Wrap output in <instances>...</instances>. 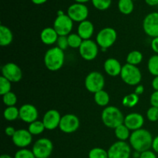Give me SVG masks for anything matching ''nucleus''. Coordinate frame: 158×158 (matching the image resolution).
<instances>
[{"instance_id": "9d476101", "label": "nucleus", "mask_w": 158, "mask_h": 158, "mask_svg": "<svg viewBox=\"0 0 158 158\" xmlns=\"http://www.w3.org/2000/svg\"><path fill=\"white\" fill-rule=\"evenodd\" d=\"M67 15L73 22L81 23L87 19L89 15V9L85 4L75 2L69 6Z\"/></svg>"}, {"instance_id": "1a4fd4ad", "label": "nucleus", "mask_w": 158, "mask_h": 158, "mask_svg": "<svg viewBox=\"0 0 158 158\" xmlns=\"http://www.w3.org/2000/svg\"><path fill=\"white\" fill-rule=\"evenodd\" d=\"M109 158H130L131 148L126 141H119L113 143L107 151Z\"/></svg>"}, {"instance_id": "4c0bfd02", "label": "nucleus", "mask_w": 158, "mask_h": 158, "mask_svg": "<svg viewBox=\"0 0 158 158\" xmlns=\"http://www.w3.org/2000/svg\"><path fill=\"white\" fill-rule=\"evenodd\" d=\"M57 47L61 49L62 50H66L69 47V43H68L67 36H59L57 40Z\"/></svg>"}, {"instance_id": "39448f33", "label": "nucleus", "mask_w": 158, "mask_h": 158, "mask_svg": "<svg viewBox=\"0 0 158 158\" xmlns=\"http://www.w3.org/2000/svg\"><path fill=\"white\" fill-rule=\"evenodd\" d=\"M117 39V31L111 27H106L98 32L96 37V42L102 50L106 51V49L111 47L116 43Z\"/></svg>"}, {"instance_id": "dca6fc26", "label": "nucleus", "mask_w": 158, "mask_h": 158, "mask_svg": "<svg viewBox=\"0 0 158 158\" xmlns=\"http://www.w3.org/2000/svg\"><path fill=\"white\" fill-rule=\"evenodd\" d=\"M61 115L56 110H49L46 111L43 118V123L46 130L53 131L56 128L59 127L61 120Z\"/></svg>"}, {"instance_id": "c03bdc74", "label": "nucleus", "mask_w": 158, "mask_h": 158, "mask_svg": "<svg viewBox=\"0 0 158 158\" xmlns=\"http://www.w3.org/2000/svg\"><path fill=\"white\" fill-rule=\"evenodd\" d=\"M144 92V87H143V85H137V87L135 88V90H134V93L136 94H137L138 96H140V94H142Z\"/></svg>"}, {"instance_id": "c9c22d12", "label": "nucleus", "mask_w": 158, "mask_h": 158, "mask_svg": "<svg viewBox=\"0 0 158 158\" xmlns=\"http://www.w3.org/2000/svg\"><path fill=\"white\" fill-rule=\"evenodd\" d=\"M13 158H36L34 155L32 151L26 148L19 149L14 155Z\"/></svg>"}, {"instance_id": "ddd939ff", "label": "nucleus", "mask_w": 158, "mask_h": 158, "mask_svg": "<svg viewBox=\"0 0 158 158\" xmlns=\"http://www.w3.org/2000/svg\"><path fill=\"white\" fill-rule=\"evenodd\" d=\"M143 29L145 33L152 38L158 37V12L148 14L143 19Z\"/></svg>"}, {"instance_id": "393cba45", "label": "nucleus", "mask_w": 158, "mask_h": 158, "mask_svg": "<svg viewBox=\"0 0 158 158\" xmlns=\"http://www.w3.org/2000/svg\"><path fill=\"white\" fill-rule=\"evenodd\" d=\"M130 130L126 127L124 123L120 125L117 128L114 129V134H115L116 137L120 141H126L127 139L131 137L130 134Z\"/></svg>"}, {"instance_id": "423d86ee", "label": "nucleus", "mask_w": 158, "mask_h": 158, "mask_svg": "<svg viewBox=\"0 0 158 158\" xmlns=\"http://www.w3.org/2000/svg\"><path fill=\"white\" fill-rule=\"evenodd\" d=\"M85 87L92 94H96L103 89L105 86V79L102 73L97 71H93L88 73L85 78Z\"/></svg>"}, {"instance_id": "4468645a", "label": "nucleus", "mask_w": 158, "mask_h": 158, "mask_svg": "<svg viewBox=\"0 0 158 158\" xmlns=\"http://www.w3.org/2000/svg\"><path fill=\"white\" fill-rule=\"evenodd\" d=\"M2 76L11 83H17L22 80L23 72L19 66L13 63H8L2 67Z\"/></svg>"}, {"instance_id": "79ce46f5", "label": "nucleus", "mask_w": 158, "mask_h": 158, "mask_svg": "<svg viewBox=\"0 0 158 158\" xmlns=\"http://www.w3.org/2000/svg\"><path fill=\"white\" fill-rule=\"evenodd\" d=\"M15 131H16V130H15V128H14L13 127L9 126L7 127H6V129H5V134H6L8 137H12L14 134H15Z\"/></svg>"}, {"instance_id": "bb28decb", "label": "nucleus", "mask_w": 158, "mask_h": 158, "mask_svg": "<svg viewBox=\"0 0 158 158\" xmlns=\"http://www.w3.org/2000/svg\"><path fill=\"white\" fill-rule=\"evenodd\" d=\"M3 117L8 121H13L19 117V109L14 106H7L3 112Z\"/></svg>"}, {"instance_id": "49530a36", "label": "nucleus", "mask_w": 158, "mask_h": 158, "mask_svg": "<svg viewBox=\"0 0 158 158\" xmlns=\"http://www.w3.org/2000/svg\"><path fill=\"white\" fill-rule=\"evenodd\" d=\"M146 4L150 6H156L158 5V0H144Z\"/></svg>"}, {"instance_id": "6e6552de", "label": "nucleus", "mask_w": 158, "mask_h": 158, "mask_svg": "<svg viewBox=\"0 0 158 158\" xmlns=\"http://www.w3.org/2000/svg\"><path fill=\"white\" fill-rule=\"evenodd\" d=\"M73 27V21L67 14L57 15L54 20L53 28L60 36H67L70 34Z\"/></svg>"}, {"instance_id": "0eeeda50", "label": "nucleus", "mask_w": 158, "mask_h": 158, "mask_svg": "<svg viewBox=\"0 0 158 158\" xmlns=\"http://www.w3.org/2000/svg\"><path fill=\"white\" fill-rule=\"evenodd\" d=\"M32 151L36 158H49L53 151V143L46 137L40 138L35 142Z\"/></svg>"}, {"instance_id": "ea45409f", "label": "nucleus", "mask_w": 158, "mask_h": 158, "mask_svg": "<svg viewBox=\"0 0 158 158\" xmlns=\"http://www.w3.org/2000/svg\"><path fill=\"white\" fill-rule=\"evenodd\" d=\"M150 102H151V106L158 107V91H154L151 96L150 98Z\"/></svg>"}, {"instance_id": "37998d69", "label": "nucleus", "mask_w": 158, "mask_h": 158, "mask_svg": "<svg viewBox=\"0 0 158 158\" xmlns=\"http://www.w3.org/2000/svg\"><path fill=\"white\" fill-rule=\"evenodd\" d=\"M152 149L154 150V152L158 154V135L157 136V137H154V140H153Z\"/></svg>"}, {"instance_id": "f257e3e1", "label": "nucleus", "mask_w": 158, "mask_h": 158, "mask_svg": "<svg viewBox=\"0 0 158 158\" xmlns=\"http://www.w3.org/2000/svg\"><path fill=\"white\" fill-rule=\"evenodd\" d=\"M131 147L137 152L142 153L152 148L153 138L152 134L148 130L141 128L137 131H133L130 137Z\"/></svg>"}, {"instance_id": "58836bf2", "label": "nucleus", "mask_w": 158, "mask_h": 158, "mask_svg": "<svg viewBox=\"0 0 158 158\" xmlns=\"http://www.w3.org/2000/svg\"><path fill=\"white\" fill-rule=\"evenodd\" d=\"M140 158H157V155H156V153L154 151H143V152L140 153Z\"/></svg>"}, {"instance_id": "2f4dec72", "label": "nucleus", "mask_w": 158, "mask_h": 158, "mask_svg": "<svg viewBox=\"0 0 158 158\" xmlns=\"http://www.w3.org/2000/svg\"><path fill=\"white\" fill-rule=\"evenodd\" d=\"M89 158H109L107 151L101 148H94L89 151Z\"/></svg>"}, {"instance_id": "f3484780", "label": "nucleus", "mask_w": 158, "mask_h": 158, "mask_svg": "<svg viewBox=\"0 0 158 158\" xmlns=\"http://www.w3.org/2000/svg\"><path fill=\"white\" fill-rule=\"evenodd\" d=\"M38 110L34 105L26 103L19 108V118L25 123H31L37 120Z\"/></svg>"}, {"instance_id": "a19ab883", "label": "nucleus", "mask_w": 158, "mask_h": 158, "mask_svg": "<svg viewBox=\"0 0 158 158\" xmlns=\"http://www.w3.org/2000/svg\"><path fill=\"white\" fill-rule=\"evenodd\" d=\"M151 46L152 50L155 52L156 54L158 55V37H155V38H153L152 41H151Z\"/></svg>"}, {"instance_id": "09e8293b", "label": "nucleus", "mask_w": 158, "mask_h": 158, "mask_svg": "<svg viewBox=\"0 0 158 158\" xmlns=\"http://www.w3.org/2000/svg\"><path fill=\"white\" fill-rule=\"evenodd\" d=\"M76 2L78 3H83V4H85L86 2H88L89 1H91V0H74Z\"/></svg>"}, {"instance_id": "8fccbe9b", "label": "nucleus", "mask_w": 158, "mask_h": 158, "mask_svg": "<svg viewBox=\"0 0 158 158\" xmlns=\"http://www.w3.org/2000/svg\"><path fill=\"white\" fill-rule=\"evenodd\" d=\"M0 158H12V157H11L10 155H9V154H2Z\"/></svg>"}, {"instance_id": "cd10ccee", "label": "nucleus", "mask_w": 158, "mask_h": 158, "mask_svg": "<svg viewBox=\"0 0 158 158\" xmlns=\"http://www.w3.org/2000/svg\"><path fill=\"white\" fill-rule=\"evenodd\" d=\"M46 130L44 124H43V121H40V120H35V121L32 122V123H29V127H28V131L30 132L32 135H40L43 131Z\"/></svg>"}, {"instance_id": "f03ea898", "label": "nucleus", "mask_w": 158, "mask_h": 158, "mask_svg": "<svg viewBox=\"0 0 158 158\" xmlns=\"http://www.w3.org/2000/svg\"><path fill=\"white\" fill-rule=\"evenodd\" d=\"M65 62L64 51L59 47L48 49L44 56V64L49 70L55 72L63 67Z\"/></svg>"}, {"instance_id": "4be33fe9", "label": "nucleus", "mask_w": 158, "mask_h": 158, "mask_svg": "<svg viewBox=\"0 0 158 158\" xmlns=\"http://www.w3.org/2000/svg\"><path fill=\"white\" fill-rule=\"evenodd\" d=\"M13 34L11 29L4 25L0 26V45L7 46L12 43Z\"/></svg>"}, {"instance_id": "20e7f679", "label": "nucleus", "mask_w": 158, "mask_h": 158, "mask_svg": "<svg viewBox=\"0 0 158 158\" xmlns=\"http://www.w3.org/2000/svg\"><path fill=\"white\" fill-rule=\"evenodd\" d=\"M120 77L126 84L130 86H137L141 81L142 74L137 66L126 63L122 67Z\"/></svg>"}, {"instance_id": "3c124183", "label": "nucleus", "mask_w": 158, "mask_h": 158, "mask_svg": "<svg viewBox=\"0 0 158 158\" xmlns=\"http://www.w3.org/2000/svg\"><path fill=\"white\" fill-rule=\"evenodd\" d=\"M64 12H63V11L62 10H59L58 12H57V15H64Z\"/></svg>"}, {"instance_id": "a211bd4d", "label": "nucleus", "mask_w": 158, "mask_h": 158, "mask_svg": "<svg viewBox=\"0 0 158 158\" xmlns=\"http://www.w3.org/2000/svg\"><path fill=\"white\" fill-rule=\"evenodd\" d=\"M123 123L130 131H135L141 129L144 123V118L138 113H131L125 117Z\"/></svg>"}, {"instance_id": "b1692460", "label": "nucleus", "mask_w": 158, "mask_h": 158, "mask_svg": "<svg viewBox=\"0 0 158 158\" xmlns=\"http://www.w3.org/2000/svg\"><path fill=\"white\" fill-rule=\"evenodd\" d=\"M94 101L98 106H106L110 103V95L107 92L102 89L94 94Z\"/></svg>"}, {"instance_id": "72a5a7b5", "label": "nucleus", "mask_w": 158, "mask_h": 158, "mask_svg": "<svg viewBox=\"0 0 158 158\" xmlns=\"http://www.w3.org/2000/svg\"><path fill=\"white\" fill-rule=\"evenodd\" d=\"M93 6L97 9L104 11L109 9L112 4V0H91Z\"/></svg>"}, {"instance_id": "9b49d317", "label": "nucleus", "mask_w": 158, "mask_h": 158, "mask_svg": "<svg viewBox=\"0 0 158 158\" xmlns=\"http://www.w3.org/2000/svg\"><path fill=\"white\" fill-rule=\"evenodd\" d=\"M99 52V46L97 42L91 40H83L81 46L79 48V52L83 60L92 61L97 58Z\"/></svg>"}, {"instance_id": "603ef678", "label": "nucleus", "mask_w": 158, "mask_h": 158, "mask_svg": "<svg viewBox=\"0 0 158 158\" xmlns=\"http://www.w3.org/2000/svg\"><path fill=\"white\" fill-rule=\"evenodd\" d=\"M133 1H137V0H133Z\"/></svg>"}, {"instance_id": "f8f14e48", "label": "nucleus", "mask_w": 158, "mask_h": 158, "mask_svg": "<svg viewBox=\"0 0 158 158\" xmlns=\"http://www.w3.org/2000/svg\"><path fill=\"white\" fill-rule=\"evenodd\" d=\"M80 124V122L78 117L74 114H68L62 117L59 128L65 134H72L79 129Z\"/></svg>"}, {"instance_id": "7c9ffc66", "label": "nucleus", "mask_w": 158, "mask_h": 158, "mask_svg": "<svg viewBox=\"0 0 158 158\" xmlns=\"http://www.w3.org/2000/svg\"><path fill=\"white\" fill-rule=\"evenodd\" d=\"M148 70L151 75L157 77L158 76V55L152 56L148 60Z\"/></svg>"}, {"instance_id": "a878e982", "label": "nucleus", "mask_w": 158, "mask_h": 158, "mask_svg": "<svg viewBox=\"0 0 158 158\" xmlns=\"http://www.w3.org/2000/svg\"><path fill=\"white\" fill-rule=\"evenodd\" d=\"M127 63L131 65H134V66H137L140 64L143 60V54L141 52L138 50H134L131 51V52L128 53L127 56Z\"/></svg>"}, {"instance_id": "5701e85b", "label": "nucleus", "mask_w": 158, "mask_h": 158, "mask_svg": "<svg viewBox=\"0 0 158 158\" xmlns=\"http://www.w3.org/2000/svg\"><path fill=\"white\" fill-rule=\"evenodd\" d=\"M118 9L123 15H130L134 9V4L133 0H119Z\"/></svg>"}, {"instance_id": "f704fd0d", "label": "nucleus", "mask_w": 158, "mask_h": 158, "mask_svg": "<svg viewBox=\"0 0 158 158\" xmlns=\"http://www.w3.org/2000/svg\"><path fill=\"white\" fill-rule=\"evenodd\" d=\"M3 103L7 106H14L17 103V97L13 92H9L2 96Z\"/></svg>"}, {"instance_id": "e433bc0d", "label": "nucleus", "mask_w": 158, "mask_h": 158, "mask_svg": "<svg viewBox=\"0 0 158 158\" xmlns=\"http://www.w3.org/2000/svg\"><path fill=\"white\" fill-rule=\"evenodd\" d=\"M147 117L151 122H158V107L151 106L147 111Z\"/></svg>"}, {"instance_id": "412c9836", "label": "nucleus", "mask_w": 158, "mask_h": 158, "mask_svg": "<svg viewBox=\"0 0 158 158\" xmlns=\"http://www.w3.org/2000/svg\"><path fill=\"white\" fill-rule=\"evenodd\" d=\"M59 36L53 27H46L42 30L40 33V40L44 44L50 46L57 42Z\"/></svg>"}, {"instance_id": "a18cd8bd", "label": "nucleus", "mask_w": 158, "mask_h": 158, "mask_svg": "<svg viewBox=\"0 0 158 158\" xmlns=\"http://www.w3.org/2000/svg\"><path fill=\"white\" fill-rule=\"evenodd\" d=\"M151 86L154 91H158V76L154 77V80H152V83H151Z\"/></svg>"}, {"instance_id": "2eb2a0df", "label": "nucleus", "mask_w": 158, "mask_h": 158, "mask_svg": "<svg viewBox=\"0 0 158 158\" xmlns=\"http://www.w3.org/2000/svg\"><path fill=\"white\" fill-rule=\"evenodd\" d=\"M12 140L15 146L23 149L31 144L32 141V135L28 130L19 129L15 131Z\"/></svg>"}, {"instance_id": "473e14b6", "label": "nucleus", "mask_w": 158, "mask_h": 158, "mask_svg": "<svg viewBox=\"0 0 158 158\" xmlns=\"http://www.w3.org/2000/svg\"><path fill=\"white\" fill-rule=\"evenodd\" d=\"M11 89H12V83L4 77L1 76L0 77V94L2 96L5 95L11 92Z\"/></svg>"}, {"instance_id": "de8ad7c7", "label": "nucleus", "mask_w": 158, "mask_h": 158, "mask_svg": "<svg viewBox=\"0 0 158 158\" xmlns=\"http://www.w3.org/2000/svg\"><path fill=\"white\" fill-rule=\"evenodd\" d=\"M32 2L35 5H43L44 3H46L48 0H31Z\"/></svg>"}, {"instance_id": "c85d7f7f", "label": "nucleus", "mask_w": 158, "mask_h": 158, "mask_svg": "<svg viewBox=\"0 0 158 158\" xmlns=\"http://www.w3.org/2000/svg\"><path fill=\"white\" fill-rule=\"evenodd\" d=\"M139 102V96L135 93H132L125 96L122 100V104L126 107L132 108L135 106Z\"/></svg>"}, {"instance_id": "c756f323", "label": "nucleus", "mask_w": 158, "mask_h": 158, "mask_svg": "<svg viewBox=\"0 0 158 158\" xmlns=\"http://www.w3.org/2000/svg\"><path fill=\"white\" fill-rule=\"evenodd\" d=\"M68 43H69V47L73 49H79L83 43V39L77 33H70L67 35Z\"/></svg>"}, {"instance_id": "6ab92c4d", "label": "nucleus", "mask_w": 158, "mask_h": 158, "mask_svg": "<svg viewBox=\"0 0 158 158\" xmlns=\"http://www.w3.org/2000/svg\"><path fill=\"white\" fill-rule=\"evenodd\" d=\"M122 67L120 62L115 58H109L104 62L103 68L107 75L110 77H117L120 76Z\"/></svg>"}, {"instance_id": "7ed1b4c3", "label": "nucleus", "mask_w": 158, "mask_h": 158, "mask_svg": "<svg viewBox=\"0 0 158 158\" xmlns=\"http://www.w3.org/2000/svg\"><path fill=\"white\" fill-rule=\"evenodd\" d=\"M125 117L119 108L114 106H106L101 114L102 122L106 127L115 129L123 124Z\"/></svg>"}, {"instance_id": "aec40b11", "label": "nucleus", "mask_w": 158, "mask_h": 158, "mask_svg": "<svg viewBox=\"0 0 158 158\" xmlns=\"http://www.w3.org/2000/svg\"><path fill=\"white\" fill-rule=\"evenodd\" d=\"M94 32V26L89 20L81 22L77 27V34L83 39V40H90Z\"/></svg>"}]
</instances>
